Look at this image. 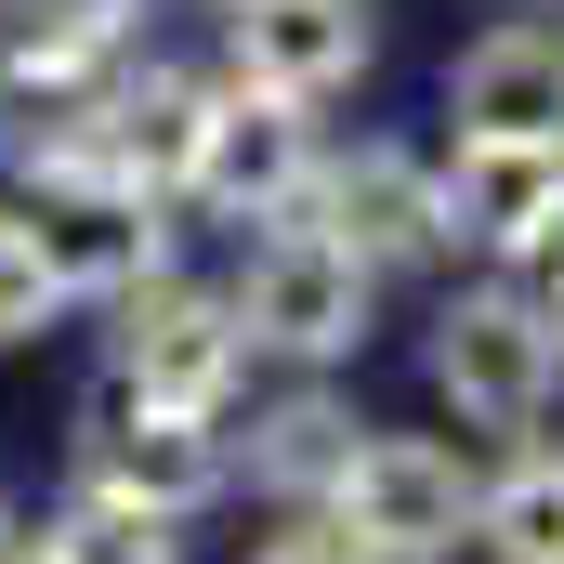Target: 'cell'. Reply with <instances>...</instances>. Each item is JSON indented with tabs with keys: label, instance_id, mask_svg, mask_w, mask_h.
Segmentation results:
<instances>
[{
	"label": "cell",
	"instance_id": "cell-1",
	"mask_svg": "<svg viewBox=\"0 0 564 564\" xmlns=\"http://www.w3.org/2000/svg\"><path fill=\"white\" fill-rule=\"evenodd\" d=\"M328 539H355L368 564H446L473 539V473L433 433H355V459L328 486Z\"/></svg>",
	"mask_w": 564,
	"mask_h": 564
},
{
	"label": "cell",
	"instance_id": "cell-2",
	"mask_svg": "<svg viewBox=\"0 0 564 564\" xmlns=\"http://www.w3.org/2000/svg\"><path fill=\"white\" fill-rule=\"evenodd\" d=\"M552 381H564V341H552V315H539L525 289H473V302L433 315V394H446L459 421L525 433L552 408Z\"/></svg>",
	"mask_w": 564,
	"mask_h": 564
},
{
	"label": "cell",
	"instance_id": "cell-3",
	"mask_svg": "<svg viewBox=\"0 0 564 564\" xmlns=\"http://www.w3.org/2000/svg\"><path fill=\"white\" fill-rule=\"evenodd\" d=\"M237 341H263V355H355V328H368V263L341 250V237H315V224H276L263 250H250V276H237Z\"/></svg>",
	"mask_w": 564,
	"mask_h": 564
},
{
	"label": "cell",
	"instance_id": "cell-4",
	"mask_svg": "<svg viewBox=\"0 0 564 564\" xmlns=\"http://www.w3.org/2000/svg\"><path fill=\"white\" fill-rule=\"evenodd\" d=\"M13 237H26V263L53 276V302H79V289H144L158 276V197H132L119 171H66V184H40L26 210H0Z\"/></svg>",
	"mask_w": 564,
	"mask_h": 564
},
{
	"label": "cell",
	"instance_id": "cell-5",
	"mask_svg": "<svg viewBox=\"0 0 564 564\" xmlns=\"http://www.w3.org/2000/svg\"><path fill=\"white\" fill-rule=\"evenodd\" d=\"M237 315H224V289H184V276H144L119 289V394L132 408H184V421H210L224 408V381H237Z\"/></svg>",
	"mask_w": 564,
	"mask_h": 564
},
{
	"label": "cell",
	"instance_id": "cell-6",
	"mask_svg": "<svg viewBox=\"0 0 564 564\" xmlns=\"http://www.w3.org/2000/svg\"><path fill=\"white\" fill-rule=\"evenodd\" d=\"M79 499H119V512H158V525H184L210 486H224V433L184 421V408H132L119 381L93 394V433H79Z\"/></svg>",
	"mask_w": 564,
	"mask_h": 564
},
{
	"label": "cell",
	"instance_id": "cell-7",
	"mask_svg": "<svg viewBox=\"0 0 564 564\" xmlns=\"http://www.w3.org/2000/svg\"><path fill=\"white\" fill-rule=\"evenodd\" d=\"M197 197H224V210H302L315 197V132H302V106L276 93H210V132H197Z\"/></svg>",
	"mask_w": 564,
	"mask_h": 564
},
{
	"label": "cell",
	"instance_id": "cell-8",
	"mask_svg": "<svg viewBox=\"0 0 564 564\" xmlns=\"http://www.w3.org/2000/svg\"><path fill=\"white\" fill-rule=\"evenodd\" d=\"M446 119H459V144H564V40L552 26L473 40L446 79Z\"/></svg>",
	"mask_w": 564,
	"mask_h": 564
},
{
	"label": "cell",
	"instance_id": "cell-9",
	"mask_svg": "<svg viewBox=\"0 0 564 564\" xmlns=\"http://www.w3.org/2000/svg\"><path fill=\"white\" fill-rule=\"evenodd\" d=\"M237 66L250 93L276 106H315L368 66V0H237Z\"/></svg>",
	"mask_w": 564,
	"mask_h": 564
},
{
	"label": "cell",
	"instance_id": "cell-10",
	"mask_svg": "<svg viewBox=\"0 0 564 564\" xmlns=\"http://www.w3.org/2000/svg\"><path fill=\"white\" fill-rule=\"evenodd\" d=\"M315 237H341L355 263H421L433 237H446L433 171H421V158H394V144H368L355 171H328V184H315Z\"/></svg>",
	"mask_w": 564,
	"mask_h": 564
},
{
	"label": "cell",
	"instance_id": "cell-11",
	"mask_svg": "<svg viewBox=\"0 0 564 564\" xmlns=\"http://www.w3.org/2000/svg\"><path fill=\"white\" fill-rule=\"evenodd\" d=\"M197 132H210V93H197V79H171V66H144V79L106 93V171H119L132 197L197 184Z\"/></svg>",
	"mask_w": 564,
	"mask_h": 564
},
{
	"label": "cell",
	"instance_id": "cell-12",
	"mask_svg": "<svg viewBox=\"0 0 564 564\" xmlns=\"http://www.w3.org/2000/svg\"><path fill=\"white\" fill-rule=\"evenodd\" d=\"M552 197H564V144H459V171L433 184L446 237H473V250H512Z\"/></svg>",
	"mask_w": 564,
	"mask_h": 564
},
{
	"label": "cell",
	"instance_id": "cell-13",
	"mask_svg": "<svg viewBox=\"0 0 564 564\" xmlns=\"http://www.w3.org/2000/svg\"><path fill=\"white\" fill-rule=\"evenodd\" d=\"M132 0H0V79H79Z\"/></svg>",
	"mask_w": 564,
	"mask_h": 564
},
{
	"label": "cell",
	"instance_id": "cell-14",
	"mask_svg": "<svg viewBox=\"0 0 564 564\" xmlns=\"http://www.w3.org/2000/svg\"><path fill=\"white\" fill-rule=\"evenodd\" d=\"M473 539L499 564H564V459L552 446H525L499 486H473Z\"/></svg>",
	"mask_w": 564,
	"mask_h": 564
},
{
	"label": "cell",
	"instance_id": "cell-15",
	"mask_svg": "<svg viewBox=\"0 0 564 564\" xmlns=\"http://www.w3.org/2000/svg\"><path fill=\"white\" fill-rule=\"evenodd\" d=\"M341 459H355V421H341L328 394H289V408L250 421V473L289 486V499H328V486H341Z\"/></svg>",
	"mask_w": 564,
	"mask_h": 564
},
{
	"label": "cell",
	"instance_id": "cell-16",
	"mask_svg": "<svg viewBox=\"0 0 564 564\" xmlns=\"http://www.w3.org/2000/svg\"><path fill=\"white\" fill-rule=\"evenodd\" d=\"M53 564H184V539H171L158 512H119V499H79V512L53 525Z\"/></svg>",
	"mask_w": 564,
	"mask_h": 564
},
{
	"label": "cell",
	"instance_id": "cell-17",
	"mask_svg": "<svg viewBox=\"0 0 564 564\" xmlns=\"http://www.w3.org/2000/svg\"><path fill=\"white\" fill-rule=\"evenodd\" d=\"M40 315H53V276H40V263H26V237L0 224V341H26Z\"/></svg>",
	"mask_w": 564,
	"mask_h": 564
},
{
	"label": "cell",
	"instance_id": "cell-18",
	"mask_svg": "<svg viewBox=\"0 0 564 564\" xmlns=\"http://www.w3.org/2000/svg\"><path fill=\"white\" fill-rule=\"evenodd\" d=\"M499 263H525L539 289H564V197L539 210V224H525V237H512V250H499Z\"/></svg>",
	"mask_w": 564,
	"mask_h": 564
},
{
	"label": "cell",
	"instance_id": "cell-19",
	"mask_svg": "<svg viewBox=\"0 0 564 564\" xmlns=\"http://www.w3.org/2000/svg\"><path fill=\"white\" fill-rule=\"evenodd\" d=\"M250 564H368V552H355V539H328V525H289L276 552H250Z\"/></svg>",
	"mask_w": 564,
	"mask_h": 564
},
{
	"label": "cell",
	"instance_id": "cell-20",
	"mask_svg": "<svg viewBox=\"0 0 564 564\" xmlns=\"http://www.w3.org/2000/svg\"><path fill=\"white\" fill-rule=\"evenodd\" d=\"M0 564H53V539H0Z\"/></svg>",
	"mask_w": 564,
	"mask_h": 564
},
{
	"label": "cell",
	"instance_id": "cell-21",
	"mask_svg": "<svg viewBox=\"0 0 564 564\" xmlns=\"http://www.w3.org/2000/svg\"><path fill=\"white\" fill-rule=\"evenodd\" d=\"M539 315H552V341H564V289H552V302H539Z\"/></svg>",
	"mask_w": 564,
	"mask_h": 564
},
{
	"label": "cell",
	"instance_id": "cell-22",
	"mask_svg": "<svg viewBox=\"0 0 564 564\" xmlns=\"http://www.w3.org/2000/svg\"><path fill=\"white\" fill-rule=\"evenodd\" d=\"M0 539H13V525H0Z\"/></svg>",
	"mask_w": 564,
	"mask_h": 564
}]
</instances>
